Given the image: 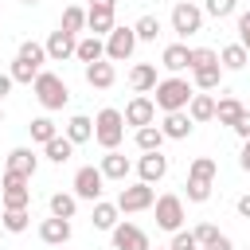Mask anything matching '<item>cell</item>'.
Listing matches in <instances>:
<instances>
[{
	"label": "cell",
	"mask_w": 250,
	"mask_h": 250,
	"mask_svg": "<svg viewBox=\"0 0 250 250\" xmlns=\"http://www.w3.org/2000/svg\"><path fill=\"white\" fill-rule=\"evenodd\" d=\"M31 90H35V102L51 113V109H62L66 102H70V90H66V82L55 74V70H39V78L31 82Z\"/></svg>",
	"instance_id": "cell-1"
},
{
	"label": "cell",
	"mask_w": 250,
	"mask_h": 250,
	"mask_svg": "<svg viewBox=\"0 0 250 250\" xmlns=\"http://www.w3.org/2000/svg\"><path fill=\"white\" fill-rule=\"evenodd\" d=\"M191 94H195V86L188 82V78H164V82H156V109H164V113H172V109H188V102H191Z\"/></svg>",
	"instance_id": "cell-2"
},
{
	"label": "cell",
	"mask_w": 250,
	"mask_h": 250,
	"mask_svg": "<svg viewBox=\"0 0 250 250\" xmlns=\"http://www.w3.org/2000/svg\"><path fill=\"white\" fill-rule=\"evenodd\" d=\"M94 141L109 152V148H117L121 141H125V113L121 109H102L98 117H94Z\"/></svg>",
	"instance_id": "cell-3"
},
{
	"label": "cell",
	"mask_w": 250,
	"mask_h": 250,
	"mask_svg": "<svg viewBox=\"0 0 250 250\" xmlns=\"http://www.w3.org/2000/svg\"><path fill=\"white\" fill-rule=\"evenodd\" d=\"M156 203V191H152V184H145V180H137V184H129V188H121V195H117V207L125 211V215H137V211H148Z\"/></svg>",
	"instance_id": "cell-4"
},
{
	"label": "cell",
	"mask_w": 250,
	"mask_h": 250,
	"mask_svg": "<svg viewBox=\"0 0 250 250\" xmlns=\"http://www.w3.org/2000/svg\"><path fill=\"white\" fill-rule=\"evenodd\" d=\"M199 27H203V8L191 4V0H180V4L172 8V31L188 39V35H195Z\"/></svg>",
	"instance_id": "cell-5"
},
{
	"label": "cell",
	"mask_w": 250,
	"mask_h": 250,
	"mask_svg": "<svg viewBox=\"0 0 250 250\" xmlns=\"http://www.w3.org/2000/svg\"><path fill=\"white\" fill-rule=\"evenodd\" d=\"M137 43H141V39H137L133 27H113V31L105 35V59H109V62H125V59L137 51Z\"/></svg>",
	"instance_id": "cell-6"
},
{
	"label": "cell",
	"mask_w": 250,
	"mask_h": 250,
	"mask_svg": "<svg viewBox=\"0 0 250 250\" xmlns=\"http://www.w3.org/2000/svg\"><path fill=\"white\" fill-rule=\"evenodd\" d=\"M102 191H105V176H102V168L86 164V168H78V172H74V195H78V199L98 203V199H102Z\"/></svg>",
	"instance_id": "cell-7"
},
{
	"label": "cell",
	"mask_w": 250,
	"mask_h": 250,
	"mask_svg": "<svg viewBox=\"0 0 250 250\" xmlns=\"http://www.w3.org/2000/svg\"><path fill=\"white\" fill-rule=\"evenodd\" d=\"M31 180L27 176H16V172H4L0 180V195H4V211L8 207H31Z\"/></svg>",
	"instance_id": "cell-8"
},
{
	"label": "cell",
	"mask_w": 250,
	"mask_h": 250,
	"mask_svg": "<svg viewBox=\"0 0 250 250\" xmlns=\"http://www.w3.org/2000/svg\"><path fill=\"white\" fill-rule=\"evenodd\" d=\"M152 207H156V227L160 230H172L176 234L184 227V199L180 195H160Z\"/></svg>",
	"instance_id": "cell-9"
},
{
	"label": "cell",
	"mask_w": 250,
	"mask_h": 250,
	"mask_svg": "<svg viewBox=\"0 0 250 250\" xmlns=\"http://www.w3.org/2000/svg\"><path fill=\"white\" fill-rule=\"evenodd\" d=\"M109 234H113V250H152L148 246V234L137 223H117Z\"/></svg>",
	"instance_id": "cell-10"
},
{
	"label": "cell",
	"mask_w": 250,
	"mask_h": 250,
	"mask_svg": "<svg viewBox=\"0 0 250 250\" xmlns=\"http://www.w3.org/2000/svg\"><path fill=\"white\" fill-rule=\"evenodd\" d=\"M74 51H78V35H70V31H51V39H47V59L51 62H66V59H74Z\"/></svg>",
	"instance_id": "cell-11"
},
{
	"label": "cell",
	"mask_w": 250,
	"mask_h": 250,
	"mask_svg": "<svg viewBox=\"0 0 250 250\" xmlns=\"http://www.w3.org/2000/svg\"><path fill=\"white\" fill-rule=\"evenodd\" d=\"M156 121V102L152 98H145V94H137L129 105H125V125H152Z\"/></svg>",
	"instance_id": "cell-12"
},
{
	"label": "cell",
	"mask_w": 250,
	"mask_h": 250,
	"mask_svg": "<svg viewBox=\"0 0 250 250\" xmlns=\"http://www.w3.org/2000/svg\"><path fill=\"white\" fill-rule=\"evenodd\" d=\"M137 176H141L145 184L164 180V176H168V156H164V152H141V160H137Z\"/></svg>",
	"instance_id": "cell-13"
},
{
	"label": "cell",
	"mask_w": 250,
	"mask_h": 250,
	"mask_svg": "<svg viewBox=\"0 0 250 250\" xmlns=\"http://www.w3.org/2000/svg\"><path fill=\"white\" fill-rule=\"evenodd\" d=\"M70 219H59V215H51V219H43L39 223V238L47 242V246H62V242H70Z\"/></svg>",
	"instance_id": "cell-14"
},
{
	"label": "cell",
	"mask_w": 250,
	"mask_h": 250,
	"mask_svg": "<svg viewBox=\"0 0 250 250\" xmlns=\"http://www.w3.org/2000/svg\"><path fill=\"white\" fill-rule=\"evenodd\" d=\"M113 27H117L113 8H98V4H90V8H86V31H90V35H102V39H105Z\"/></svg>",
	"instance_id": "cell-15"
},
{
	"label": "cell",
	"mask_w": 250,
	"mask_h": 250,
	"mask_svg": "<svg viewBox=\"0 0 250 250\" xmlns=\"http://www.w3.org/2000/svg\"><path fill=\"white\" fill-rule=\"evenodd\" d=\"M82 70H86V82H90L94 90H109V86H113V78H117V70H113V62H109V59L86 62Z\"/></svg>",
	"instance_id": "cell-16"
},
{
	"label": "cell",
	"mask_w": 250,
	"mask_h": 250,
	"mask_svg": "<svg viewBox=\"0 0 250 250\" xmlns=\"http://www.w3.org/2000/svg\"><path fill=\"white\" fill-rule=\"evenodd\" d=\"M191 125H195V121H191L188 109H172V113H164V125H160V129H164L168 141H184V137L191 133Z\"/></svg>",
	"instance_id": "cell-17"
},
{
	"label": "cell",
	"mask_w": 250,
	"mask_h": 250,
	"mask_svg": "<svg viewBox=\"0 0 250 250\" xmlns=\"http://www.w3.org/2000/svg\"><path fill=\"white\" fill-rule=\"evenodd\" d=\"M35 168H39V156L31 152V148H12L8 152V164H4V172H16V176H35Z\"/></svg>",
	"instance_id": "cell-18"
},
{
	"label": "cell",
	"mask_w": 250,
	"mask_h": 250,
	"mask_svg": "<svg viewBox=\"0 0 250 250\" xmlns=\"http://www.w3.org/2000/svg\"><path fill=\"white\" fill-rule=\"evenodd\" d=\"M160 66H164V70H172V74H180V70H191V47H188V43H172V47H164V59H160Z\"/></svg>",
	"instance_id": "cell-19"
},
{
	"label": "cell",
	"mask_w": 250,
	"mask_h": 250,
	"mask_svg": "<svg viewBox=\"0 0 250 250\" xmlns=\"http://www.w3.org/2000/svg\"><path fill=\"white\" fill-rule=\"evenodd\" d=\"M98 168H102V176H105V180H121V184H125V176H129V168H133V164H129V156H121L117 148H109V152L102 156V164H98Z\"/></svg>",
	"instance_id": "cell-20"
},
{
	"label": "cell",
	"mask_w": 250,
	"mask_h": 250,
	"mask_svg": "<svg viewBox=\"0 0 250 250\" xmlns=\"http://www.w3.org/2000/svg\"><path fill=\"white\" fill-rule=\"evenodd\" d=\"M219 82H223V62H211V66H195L191 70V86L195 90H219Z\"/></svg>",
	"instance_id": "cell-21"
},
{
	"label": "cell",
	"mask_w": 250,
	"mask_h": 250,
	"mask_svg": "<svg viewBox=\"0 0 250 250\" xmlns=\"http://www.w3.org/2000/svg\"><path fill=\"white\" fill-rule=\"evenodd\" d=\"M156 66L152 62H137L133 70H129V86L137 90V94H148V90H156Z\"/></svg>",
	"instance_id": "cell-22"
},
{
	"label": "cell",
	"mask_w": 250,
	"mask_h": 250,
	"mask_svg": "<svg viewBox=\"0 0 250 250\" xmlns=\"http://www.w3.org/2000/svg\"><path fill=\"white\" fill-rule=\"evenodd\" d=\"M74 59L86 66V62H98V59H105V39L102 35H86V39H78V51H74Z\"/></svg>",
	"instance_id": "cell-23"
},
{
	"label": "cell",
	"mask_w": 250,
	"mask_h": 250,
	"mask_svg": "<svg viewBox=\"0 0 250 250\" xmlns=\"http://www.w3.org/2000/svg\"><path fill=\"white\" fill-rule=\"evenodd\" d=\"M43 152H47L51 164H66V160L74 156V141H70L66 133H62V137H51V141L43 145Z\"/></svg>",
	"instance_id": "cell-24"
},
{
	"label": "cell",
	"mask_w": 250,
	"mask_h": 250,
	"mask_svg": "<svg viewBox=\"0 0 250 250\" xmlns=\"http://www.w3.org/2000/svg\"><path fill=\"white\" fill-rule=\"evenodd\" d=\"M188 113H191V121L199 125V121H211L215 117V98L203 90V94H191V102H188Z\"/></svg>",
	"instance_id": "cell-25"
},
{
	"label": "cell",
	"mask_w": 250,
	"mask_h": 250,
	"mask_svg": "<svg viewBox=\"0 0 250 250\" xmlns=\"http://www.w3.org/2000/svg\"><path fill=\"white\" fill-rule=\"evenodd\" d=\"M242 109H246V105H242L238 98H230V94H227V98H219V102H215V121H219V125H234V121L242 117Z\"/></svg>",
	"instance_id": "cell-26"
},
{
	"label": "cell",
	"mask_w": 250,
	"mask_h": 250,
	"mask_svg": "<svg viewBox=\"0 0 250 250\" xmlns=\"http://www.w3.org/2000/svg\"><path fill=\"white\" fill-rule=\"evenodd\" d=\"M164 141H168V137H164L160 125H141V129H137V148H141V152H160Z\"/></svg>",
	"instance_id": "cell-27"
},
{
	"label": "cell",
	"mask_w": 250,
	"mask_h": 250,
	"mask_svg": "<svg viewBox=\"0 0 250 250\" xmlns=\"http://www.w3.org/2000/svg\"><path fill=\"white\" fill-rule=\"evenodd\" d=\"M117 215H121V207H117V203L98 199V203H94V219H90V223H94L98 230H113V227H117Z\"/></svg>",
	"instance_id": "cell-28"
},
{
	"label": "cell",
	"mask_w": 250,
	"mask_h": 250,
	"mask_svg": "<svg viewBox=\"0 0 250 250\" xmlns=\"http://www.w3.org/2000/svg\"><path fill=\"white\" fill-rule=\"evenodd\" d=\"M219 62H223V70H242V66L250 62V51H246L242 43H230V47L219 51Z\"/></svg>",
	"instance_id": "cell-29"
},
{
	"label": "cell",
	"mask_w": 250,
	"mask_h": 250,
	"mask_svg": "<svg viewBox=\"0 0 250 250\" xmlns=\"http://www.w3.org/2000/svg\"><path fill=\"white\" fill-rule=\"evenodd\" d=\"M66 137H70L74 145L90 141V137H94V117H86V113H74V117L66 121Z\"/></svg>",
	"instance_id": "cell-30"
},
{
	"label": "cell",
	"mask_w": 250,
	"mask_h": 250,
	"mask_svg": "<svg viewBox=\"0 0 250 250\" xmlns=\"http://www.w3.org/2000/svg\"><path fill=\"white\" fill-rule=\"evenodd\" d=\"M215 176H219V164L211 156H195L188 168V180H199V184H215Z\"/></svg>",
	"instance_id": "cell-31"
},
{
	"label": "cell",
	"mask_w": 250,
	"mask_h": 250,
	"mask_svg": "<svg viewBox=\"0 0 250 250\" xmlns=\"http://www.w3.org/2000/svg\"><path fill=\"white\" fill-rule=\"evenodd\" d=\"M0 223H4L8 234H20V230L31 227V211H27V207H8V211L0 215Z\"/></svg>",
	"instance_id": "cell-32"
},
{
	"label": "cell",
	"mask_w": 250,
	"mask_h": 250,
	"mask_svg": "<svg viewBox=\"0 0 250 250\" xmlns=\"http://www.w3.org/2000/svg\"><path fill=\"white\" fill-rule=\"evenodd\" d=\"M59 27H62V31H70V35L86 31V8H78V4L62 8V20H59Z\"/></svg>",
	"instance_id": "cell-33"
},
{
	"label": "cell",
	"mask_w": 250,
	"mask_h": 250,
	"mask_svg": "<svg viewBox=\"0 0 250 250\" xmlns=\"http://www.w3.org/2000/svg\"><path fill=\"white\" fill-rule=\"evenodd\" d=\"M39 70H43L39 62H31V59H20V55H16V62H12V70H8V74H12L16 82H23V86H31V82L39 78Z\"/></svg>",
	"instance_id": "cell-34"
},
{
	"label": "cell",
	"mask_w": 250,
	"mask_h": 250,
	"mask_svg": "<svg viewBox=\"0 0 250 250\" xmlns=\"http://www.w3.org/2000/svg\"><path fill=\"white\" fill-rule=\"evenodd\" d=\"M74 211H78V195H70V191H55V195H51V215L74 219Z\"/></svg>",
	"instance_id": "cell-35"
},
{
	"label": "cell",
	"mask_w": 250,
	"mask_h": 250,
	"mask_svg": "<svg viewBox=\"0 0 250 250\" xmlns=\"http://www.w3.org/2000/svg\"><path fill=\"white\" fill-rule=\"evenodd\" d=\"M27 129H31V141H39V145H47L51 137H59V129H55V121H51V117H35Z\"/></svg>",
	"instance_id": "cell-36"
},
{
	"label": "cell",
	"mask_w": 250,
	"mask_h": 250,
	"mask_svg": "<svg viewBox=\"0 0 250 250\" xmlns=\"http://www.w3.org/2000/svg\"><path fill=\"white\" fill-rule=\"evenodd\" d=\"M133 31H137V39H145V43H152V39L160 35V20H156V16H141V20L133 23Z\"/></svg>",
	"instance_id": "cell-37"
},
{
	"label": "cell",
	"mask_w": 250,
	"mask_h": 250,
	"mask_svg": "<svg viewBox=\"0 0 250 250\" xmlns=\"http://www.w3.org/2000/svg\"><path fill=\"white\" fill-rule=\"evenodd\" d=\"M16 55H20V59H31V62H39V66H43V62H47V43H35V39H23Z\"/></svg>",
	"instance_id": "cell-38"
},
{
	"label": "cell",
	"mask_w": 250,
	"mask_h": 250,
	"mask_svg": "<svg viewBox=\"0 0 250 250\" xmlns=\"http://www.w3.org/2000/svg\"><path fill=\"white\" fill-rule=\"evenodd\" d=\"M172 250H199V238H195V230H176L172 234Z\"/></svg>",
	"instance_id": "cell-39"
},
{
	"label": "cell",
	"mask_w": 250,
	"mask_h": 250,
	"mask_svg": "<svg viewBox=\"0 0 250 250\" xmlns=\"http://www.w3.org/2000/svg\"><path fill=\"white\" fill-rule=\"evenodd\" d=\"M234 4H238V0H203V12L215 16V20H223V16L234 12Z\"/></svg>",
	"instance_id": "cell-40"
},
{
	"label": "cell",
	"mask_w": 250,
	"mask_h": 250,
	"mask_svg": "<svg viewBox=\"0 0 250 250\" xmlns=\"http://www.w3.org/2000/svg\"><path fill=\"white\" fill-rule=\"evenodd\" d=\"M211 62H219V51H211V47H191V70H195V66H211Z\"/></svg>",
	"instance_id": "cell-41"
},
{
	"label": "cell",
	"mask_w": 250,
	"mask_h": 250,
	"mask_svg": "<svg viewBox=\"0 0 250 250\" xmlns=\"http://www.w3.org/2000/svg\"><path fill=\"white\" fill-rule=\"evenodd\" d=\"M184 188H188V199H191V203H207V199H211V184H199V180H188Z\"/></svg>",
	"instance_id": "cell-42"
},
{
	"label": "cell",
	"mask_w": 250,
	"mask_h": 250,
	"mask_svg": "<svg viewBox=\"0 0 250 250\" xmlns=\"http://www.w3.org/2000/svg\"><path fill=\"white\" fill-rule=\"evenodd\" d=\"M215 234H219V227H215V223H199V227H195V238H199V250H203V246H207V242H211Z\"/></svg>",
	"instance_id": "cell-43"
},
{
	"label": "cell",
	"mask_w": 250,
	"mask_h": 250,
	"mask_svg": "<svg viewBox=\"0 0 250 250\" xmlns=\"http://www.w3.org/2000/svg\"><path fill=\"white\" fill-rule=\"evenodd\" d=\"M238 43L250 51V12H242V16H238Z\"/></svg>",
	"instance_id": "cell-44"
},
{
	"label": "cell",
	"mask_w": 250,
	"mask_h": 250,
	"mask_svg": "<svg viewBox=\"0 0 250 250\" xmlns=\"http://www.w3.org/2000/svg\"><path fill=\"white\" fill-rule=\"evenodd\" d=\"M230 129H234V133H238L242 141H250V109H242V117H238V121H234Z\"/></svg>",
	"instance_id": "cell-45"
},
{
	"label": "cell",
	"mask_w": 250,
	"mask_h": 250,
	"mask_svg": "<svg viewBox=\"0 0 250 250\" xmlns=\"http://www.w3.org/2000/svg\"><path fill=\"white\" fill-rule=\"evenodd\" d=\"M203 250H234V246H230V238H227V234H215V238H211Z\"/></svg>",
	"instance_id": "cell-46"
},
{
	"label": "cell",
	"mask_w": 250,
	"mask_h": 250,
	"mask_svg": "<svg viewBox=\"0 0 250 250\" xmlns=\"http://www.w3.org/2000/svg\"><path fill=\"white\" fill-rule=\"evenodd\" d=\"M12 86H16V78H12V74H0V102L12 94Z\"/></svg>",
	"instance_id": "cell-47"
},
{
	"label": "cell",
	"mask_w": 250,
	"mask_h": 250,
	"mask_svg": "<svg viewBox=\"0 0 250 250\" xmlns=\"http://www.w3.org/2000/svg\"><path fill=\"white\" fill-rule=\"evenodd\" d=\"M234 207H238V215H242V219H250V191H246V195H238V203H234Z\"/></svg>",
	"instance_id": "cell-48"
},
{
	"label": "cell",
	"mask_w": 250,
	"mask_h": 250,
	"mask_svg": "<svg viewBox=\"0 0 250 250\" xmlns=\"http://www.w3.org/2000/svg\"><path fill=\"white\" fill-rule=\"evenodd\" d=\"M238 164H242V172H250V141H242V156H238Z\"/></svg>",
	"instance_id": "cell-49"
},
{
	"label": "cell",
	"mask_w": 250,
	"mask_h": 250,
	"mask_svg": "<svg viewBox=\"0 0 250 250\" xmlns=\"http://www.w3.org/2000/svg\"><path fill=\"white\" fill-rule=\"evenodd\" d=\"M90 4H98V8H117V0H90Z\"/></svg>",
	"instance_id": "cell-50"
},
{
	"label": "cell",
	"mask_w": 250,
	"mask_h": 250,
	"mask_svg": "<svg viewBox=\"0 0 250 250\" xmlns=\"http://www.w3.org/2000/svg\"><path fill=\"white\" fill-rule=\"evenodd\" d=\"M20 4H39V0H20Z\"/></svg>",
	"instance_id": "cell-51"
},
{
	"label": "cell",
	"mask_w": 250,
	"mask_h": 250,
	"mask_svg": "<svg viewBox=\"0 0 250 250\" xmlns=\"http://www.w3.org/2000/svg\"><path fill=\"white\" fill-rule=\"evenodd\" d=\"M156 250H172V246H156Z\"/></svg>",
	"instance_id": "cell-52"
},
{
	"label": "cell",
	"mask_w": 250,
	"mask_h": 250,
	"mask_svg": "<svg viewBox=\"0 0 250 250\" xmlns=\"http://www.w3.org/2000/svg\"><path fill=\"white\" fill-rule=\"evenodd\" d=\"M0 121H4V109H0Z\"/></svg>",
	"instance_id": "cell-53"
}]
</instances>
